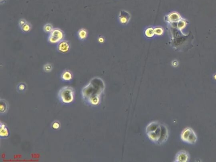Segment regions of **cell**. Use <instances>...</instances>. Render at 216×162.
I'll return each instance as SVG.
<instances>
[{"label":"cell","mask_w":216,"mask_h":162,"mask_svg":"<svg viewBox=\"0 0 216 162\" xmlns=\"http://www.w3.org/2000/svg\"><path fill=\"white\" fill-rule=\"evenodd\" d=\"M105 88L103 80L100 78L92 79L81 92L82 98L86 104L91 106H98Z\"/></svg>","instance_id":"cell-1"},{"label":"cell","mask_w":216,"mask_h":162,"mask_svg":"<svg viewBox=\"0 0 216 162\" xmlns=\"http://www.w3.org/2000/svg\"><path fill=\"white\" fill-rule=\"evenodd\" d=\"M53 29V26L50 23L46 24L44 27V31L47 33H50Z\"/></svg>","instance_id":"cell-17"},{"label":"cell","mask_w":216,"mask_h":162,"mask_svg":"<svg viewBox=\"0 0 216 162\" xmlns=\"http://www.w3.org/2000/svg\"><path fill=\"white\" fill-rule=\"evenodd\" d=\"M75 96L74 90L72 87H63L58 93V97L60 102L64 105H70L74 102Z\"/></svg>","instance_id":"cell-3"},{"label":"cell","mask_w":216,"mask_h":162,"mask_svg":"<svg viewBox=\"0 0 216 162\" xmlns=\"http://www.w3.org/2000/svg\"><path fill=\"white\" fill-rule=\"evenodd\" d=\"M10 135L9 130L4 123H1V130H0V137L1 139H6Z\"/></svg>","instance_id":"cell-9"},{"label":"cell","mask_w":216,"mask_h":162,"mask_svg":"<svg viewBox=\"0 0 216 162\" xmlns=\"http://www.w3.org/2000/svg\"><path fill=\"white\" fill-rule=\"evenodd\" d=\"M190 160V155L188 152L182 150L176 155L174 162H186Z\"/></svg>","instance_id":"cell-6"},{"label":"cell","mask_w":216,"mask_h":162,"mask_svg":"<svg viewBox=\"0 0 216 162\" xmlns=\"http://www.w3.org/2000/svg\"><path fill=\"white\" fill-rule=\"evenodd\" d=\"M181 139L183 142L191 144H194L197 140V136L194 131L190 128H186L182 132Z\"/></svg>","instance_id":"cell-4"},{"label":"cell","mask_w":216,"mask_h":162,"mask_svg":"<svg viewBox=\"0 0 216 162\" xmlns=\"http://www.w3.org/2000/svg\"><path fill=\"white\" fill-rule=\"evenodd\" d=\"M146 134L154 143L161 145L164 143L169 137V131L165 125L158 122H152L147 126Z\"/></svg>","instance_id":"cell-2"},{"label":"cell","mask_w":216,"mask_h":162,"mask_svg":"<svg viewBox=\"0 0 216 162\" xmlns=\"http://www.w3.org/2000/svg\"><path fill=\"white\" fill-rule=\"evenodd\" d=\"M99 41L100 42H103L104 41V39H103V38H100Z\"/></svg>","instance_id":"cell-22"},{"label":"cell","mask_w":216,"mask_h":162,"mask_svg":"<svg viewBox=\"0 0 216 162\" xmlns=\"http://www.w3.org/2000/svg\"><path fill=\"white\" fill-rule=\"evenodd\" d=\"M154 32H155V34L157 35H161L163 33V30L162 28L158 27V28H155L154 29Z\"/></svg>","instance_id":"cell-20"},{"label":"cell","mask_w":216,"mask_h":162,"mask_svg":"<svg viewBox=\"0 0 216 162\" xmlns=\"http://www.w3.org/2000/svg\"><path fill=\"white\" fill-rule=\"evenodd\" d=\"M0 104H1V106H0L1 114H5L8 110L9 106L6 100L1 99Z\"/></svg>","instance_id":"cell-12"},{"label":"cell","mask_w":216,"mask_h":162,"mask_svg":"<svg viewBox=\"0 0 216 162\" xmlns=\"http://www.w3.org/2000/svg\"><path fill=\"white\" fill-rule=\"evenodd\" d=\"M60 125L59 123L57 121L53 122V124H52V128L55 130L58 129L60 128Z\"/></svg>","instance_id":"cell-21"},{"label":"cell","mask_w":216,"mask_h":162,"mask_svg":"<svg viewBox=\"0 0 216 162\" xmlns=\"http://www.w3.org/2000/svg\"><path fill=\"white\" fill-rule=\"evenodd\" d=\"M182 19L180 14L178 13L173 12L169 15H168L167 16L165 17V20L169 23H173L179 21L180 20Z\"/></svg>","instance_id":"cell-8"},{"label":"cell","mask_w":216,"mask_h":162,"mask_svg":"<svg viewBox=\"0 0 216 162\" xmlns=\"http://www.w3.org/2000/svg\"><path fill=\"white\" fill-rule=\"evenodd\" d=\"M119 19L121 23L126 24L131 19V15L126 11L122 10L119 15Z\"/></svg>","instance_id":"cell-10"},{"label":"cell","mask_w":216,"mask_h":162,"mask_svg":"<svg viewBox=\"0 0 216 162\" xmlns=\"http://www.w3.org/2000/svg\"><path fill=\"white\" fill-rule=\"evenodd\" d=\"M70 49V45L67 41L62 40L57 45V50L61 53H67Z\"/></svg>","instance_id":"cell-7"},{"label":"cell","mask_w":216,"mask_h":162,"mask_svg":"<svg viewBox=\"0 0 216 162\" xmlns=\"http://www.w3.org/2000/svg\"><path fill=\"white\" fill-rule=\"evenodd\" d=\"M26 85L24 83H20L18 85L17 87V90L19 93H24L26 90Z\"/></svg>","instance_id":"cell-15"},{"label":"cell","mask_w":216,"mask_h":162,"mask_svg":"<svg viewBox=\"0 0 216 162\" xmlns=\"http://www.w3.org/2000/svg\"><path fill=\"white\" fill-rule=\"evenodd\" d=\"M145 34L146 36L147 37H153L154 35L155 34L154 29L152 28H148L146 30Z\"/></svg>","instance_id":"cell-16"},{"label":"cell","mask_w":216,"mask_h":162,"mask_svg":"<svg viewBox=\"0 0 216 162\" xmlns=\"http://www.w3.org/2000/svg\"><path fill=\"white\" fill-rule=\"evenodd\" d=\"M20 28L24 32L28 33L31 29V25L28 22H26L23 26L20 27Z\"/></svg>","instance_id":"cell-14"},{"label":"cell","mask_w":216,"mask_h":162,"mask_svg":"<svg viewBox=\"0 0 216 162\" xmlns=\"http://www.w3.org/2000/svg\"><path fill=\"white\" fill-rule=\"evenodd\" d=\"M185 20H182V19L178 22L177 27L179 29L182 30L186 26V22Z\"/></svg>","instance_id":"cell-18"},{"label":"cell","mask_w":216,"mask_h":162,"mask_svg":"<svg viewBox=\"0 0 216 162\" xmlns=\"http://www.w3.org/2000/svg\"><path fill=\"white\" fill-rule=\"evenodd\" d=\"M43 69L44 71L46 72H50L53 69V66L51 64L48 63L44 65Z\"/></svg>","instance_id":"cell-19"},{"label":"cell","mask_w":216,"mask_h":162,"mask_svg":"<svg viewBox=\"0 0 216 162\" xmlns=\"http://www.w3.org/2000/svg\"><path fill=\"white\" fill-rule=\"evenodd\" d=\"M73 78V75L72 72L69 70L64 71L62 73L61 79L64 82H68L72 80Z\"/></svg>","instance_id":"cell-11"},{"label":"cell","mask_w":216,"mask_h":162,"mask_svg":"<svg viewBox=\"0 0 216 162\" xmlns=\"http://www.w3.org/2000/svg\"><path fill=\"white\" fill-rule=\"evenodd\" d=\"M87 36H88V32L85 29H81L78 32V37L81 40H84L85 39Z\"/></svg>","instance_id":"cell-13"},{"label":"cell","mask_w":216,"mask_h":162,"mask_svg":"<svg viewBox=\"0 0 216 162\" xmlns=\"http://www.w3.org/2000/svg\"><path fill=\"white\" fill-rule=\"evenodd\" d=\"M64 34L61 30L59 28H54L50 33L48 40L51 44L58 43L63 40Z\"/></svg>","instance_id":"cell-5"}]
</instances>
